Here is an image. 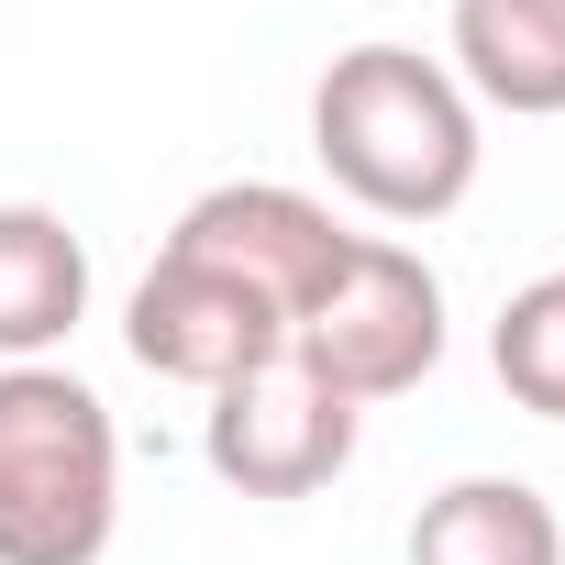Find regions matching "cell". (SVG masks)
Segmentation results:
<instances>
[{
    "mask_svg": "<svg viewBox=\"0 0 565 565\" xmlns=\"http://www.w3.org/2000/svg\"><path fill=\"white\" fill-rule=\"evenodd\" d=\"M289 355H300L333 399H355V411L411 399V388L444 366V277H433L411 244L355 233V244H344V266H333V289L300 311Z\"/></svg>",
    "mask_w": 565,
    "mask_h": 565,
    "instance_id": "obj_3",
    "label": "cell"
},
{
    "mask_svg": "<svg viewBox=\"0 0 565 565\" xmlns=\"http://www.w3.org/2000/svg\"><path fill=\"white\" fill-rule=\"evenodd\" d=\"M122 344H134L145 377L211 399V388H233V377L289 355V322H277L255 289H233L222 266H189V255L156 244V266L134 277V300H122Z\"/></svg>",
    "mask_w": 565,
    "mask_h": 565,
    "instance_id": "obj_6",
    "label": "cell"
},
{
    "mask_svg": "<svg viewBox=\"0 0 565 565\" xmlns=\"http://www.w3.org/2000/svg\"><path fill=\"white\" fill-rule=\"evenodd\" d=\"M344 244H355V233H344L311 189H277V178H222V189H200V200L167 222V255L222 266L233 289H255L289 333H300V311L333 289Z\"/></svg>",
    "mask_w": 565,
    "mask_h": 565,
    "instance_id": "obj_4",
    "label": "cell"
},
{
    "mask_svg": "<svg viewBox=\"0 0 565 565\" xmlns=\"http://www.w3.org/2000/svg\"><path fill=\"white\" fill-rule=\"evenodd\" d=\"M200 455L222 488L244 499H311L355 466V399H333L300 355H277L233 388H211V422H200Z\"/></svg>",
    "mask_w": 565,
    "mask_h": 565,
    "instance_id": "obj_5",
    "label": "cell"
},
{
    "mask_svg": "<svg viewBox=\"0 0 565 565\" xmlns=\"http://www.w3.org/2000/svg\"><path fill=\"white\" fill-rule=\"evenodd\" d=\"M455 89L510 111V122H554L565 111V0H455Z\"/></svg>",
    "mask_w": 565,
    "mask_h": 565,
    "instance_id": "obj_8",
    "label": "cell"
},
{
    "mask_svg": "<svg viewBox=\"0 0 565 565\" xmlns=\"http://www.w3.org/2000/svg\"><path fill=\"white\" fill-rule=\"evenodd\" d=\"M311 156L322 178L377 211V222H444L466 189H477V100L455 89L444 56L422 45H344L322 78H311Z\"/></svg>",
    "mask_w": 565,
    "mask_h": 565,
    "instance_id": "obj_1",
    "label": "cell"
},
{
    "mask_svg": "<svg viewBox=\"0 0 565 565\" xmlns=\"http://www.w3.org/2000/svg\"><path fill=\"white\" fill-rule=\"evenodd\" d=\"M122 521V433L89 377L0 366V565H100Z\"/></svg>",
    "mask_w": 565,
    "mask_h": 565,
    "instance_id": "obj_2",
    "label": "cell"
},
{
    "mask_svg": "<svg viewBox=\"0 0 565 565\" xmlns=\"http://www.w3.org/2000/svg\"><path fill=\"white\" fill-rule=\"evenodd\" d=\"M89 322V244L45 200H0V366H45Z\"/></svg>",
    "mask_w": 565,
    "mask_h": 565,
    "instance_id": "obj_7",
    "label": "cell"
},
{
    "mask_svg": "<svg viewBox=\"0 0 565 565\" xmlns=\"http://www.w3.org/2000/svg\"><path fill=\"white\" fill-rule=\"evenodd\" d=\"M488 366H499V388H510L532 422H565V266L499 300V322H488Z\"/></svg>",
    "mask_w": 565,
    "mask_h": 565,
    "instance_id": "obj_10",
    "label": "cell"
},
{
    "mask_svg": "<svg viewBox=\"0 0 565 565\" xmlns=\"http://www.w3.org/2000/svg\"><path fill=\"white\" fill-rule=\"evenodd\" d=\"M411 565H565V521L532 477H455L422 499Z\"/></svg>",
    "mask_w": 565,
    "mask_h": 565,
    "instance_id": "obj_9",
    "label": "cell"
}]
</instances>
